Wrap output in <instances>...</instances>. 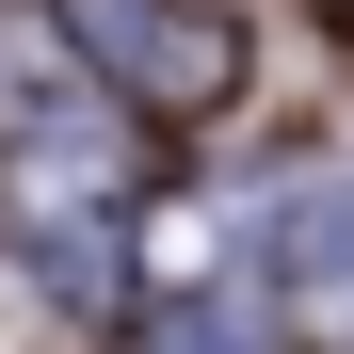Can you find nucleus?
I'll use <instances>...</instances> for the list:
<instances>
[{"instance_id": "20e7f679", "label": "nucleus", "mask_w": 354, "mask_h": 354, "mask_svg": "<svg viewBox=\"0 0 354 354\" xmlns=\"http://www.w3.org/2000/svg\"><path fill=\"white\" fill-rule=\"evenodd\" d=\"M161 354H258V306H242V290H209L194 322H161Z\"/></svg>"}, {"instance_id": "f03ea898", "label": "nucleus", "mask_w": 354, "mask_h": 354, "mask_svg": "<svg viewBox=\"0 0 354 354\" xmlns=\"http://www.w3.org/2000/svg\"><path fill=\"white\" fill-rule=\"evenodd\" d=\"M48 32L129 113H225L242 97V17L225 0H48Z\"/></svg>"}, {"instance_id": "f257e3e1", "label": "nucleus", "mask_w": 354, "mask_h": 354, "mask_svg": "<svg viewBox=\"0 0 354 354\" xmlns=\"http://www.w3.org/2000/svg\"><path fill=\"white\" fill-rule=\"evenodd\" d=\"M145 242V129L113 97H17L0 113V258L48 306H113Z\"/></svg>"}, {"instance_id": "7ed1b4c3", "label": "nucleus", "mask_w": 354, "mask_h": 354, "mask_svg": "<svg viewBox=\"0 0 354 354\" xmlns=\"http://www.w3.org/2000/svg\"><path fill=\"white\" fill-rule=\"evenodd\" d=\"M290 306H306V322H354V177L290 209Z\"/></svg>"}]
</instances>
